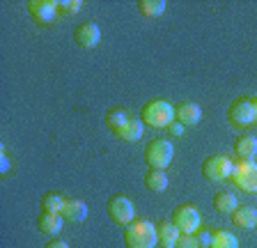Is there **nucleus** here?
Masks as SVG:
<instances>
[{
	"label": "nucleus",
	"mask_w": 257,
	"mask_h": 248,
	"mask_svg": "<svg viewBox=\"0 0 257 248\" xmlns=\"http://www.w3.org/2000/svg\"><path fill=\"white\" fill-rule=\"evenodd\" d=\"M140 122L152 129H168V124L175 122V108L166 99H152L140 110Z\"/></svg>",
	"instance_id": "f257e3e1"
},
{
	"label": "nucleus",
	"mask_w": 257,
	"mask_h": 248,
	"mask_svg": "<svg viewBox=\"0 0 257 248\" xmlns=\"http://www.w3.org/2000/svg\"><path fill=\"white\" fill-rule=\"evenodd\" d=\"M124 243L126 248H154L159 243L156 225L150 221H134L131 225L124 227Z\"/></svg>",
	"instance_id": "f03ea898"
},
{
	"label": "nucleus",
	"mask_w": 257,
	"mask_h": 248,
	"mask_svg": "<svg viewBox=\"0 0 257 248\" xmlns=\"http://www.w3.org/2000/svg\"><path fill=\"white\" fill-rule=\"evenodd\" d=\"M230 179L241 193L257 195V163L255 161H241L239 159L234 163V168H232Z\"/></svg>",
	"instance_id": "7ed1b4c3"
},
{
	"label": "nucleus",
	"mask_w": 257,
	"mask_h": 248,
	"mask_svg": "<svg viewBox=\"0 0 257 248\" xmlns=\"http://www.w3.org/2000/svg\"><path fill=\"white\" fill-rule=\"evenodd\" d=\"M172 157H175V147L166 138H156L145 147V161L150 168H156V170H166L172 163Z\"/></svg>",
	"instance_id": "20e7f679"
},
{
	"label": "nucleus",
	"mask_w": 257,
	"mask_h": 248,
	"mask_svg": "<svg viewBox=\"0 0 257 248\" xmlns=\"http://www.w3.org/2000/svg\"><path fill=\"white\" fill-rule=\"evenodd\" d=\"M227 119H230L232 127L236 129H248L252 124L257 122V110H255V103L252 99L241 97L236 101H232V106L227 108Z\"/></svg>",
	"instance_id": "39448f33"
},
{
	"label": "nucleus",
	"mask_w": 257,
	"mask_h": 248,
	"mask_svg": "<svg viewBox=\"0 0 257 248\" xmlns=\"http://www.w3.org/2000/svg\"><path fill=\"white\" fill-rule=\"evenodd\" d=\"M106 211H108V218L122 227L131 225V223H134V216H136L134 202L128 198H124V195H112V198H108Z\"/></svg>",
	"instance_id": "423d86ee"
},
{
	"label": "nucleus",
	"mask_w": 257,
	"mask_h": 248,
	"mask_svg": "<svg viewBox=\"0 0 257 248\" xmlns=\"http://www.w3.org/2000/svg\"><path fill=\"white\" fill-rule=\"evenodd\" d=\"M234 161L225 154H211L202 161V175L211 182H223V179H230Z\"/></svg>",
	"instance_id": "0eeeda50"
},
{
	"label": "nucleus",
	"mask_w": 257,
	"mask_h": 248,
	"mask_svg": "<svg viewBox=\"0 0 257 248\" xmlns=\"http://www.w3.org/2000/svg\"><path fill=\"white\" fill-rule=\"evenodd\" d=\"M170 221L182 234H195L200 230V211L195 205H179L172 211Z\"/></svg>",
	"instance_id": "6e6552de"
},
{
	"label": "nucleus",
	"mask_w": 257,
	"mask_h": 248,
	"mask_svg": "<svg viewBox=\"0 0 257 248\" xmlns=\"http://www.w3.org/2000/svg\"><path fill=\"white\" fill-rule=\"evenodd\" d=\"M26 7H28V12H30V17L35 19L39 26H48V23H53L55 19L60 17L55 0H30Z\"/></svg>",
	"instance_id": "1a4fd4ad"
},
{
	"label": "nucleus",
	"mask_w": 257,
	"mask_h": 248,
	"mask_svg": "<svg viewBox=\"0 0 257 248\" xmlns=\"http://www.w3.org/2000/svg\"><path fill=\"white\" fill-rule=\"evenodd\" d=\"M74 42L78 44L80 49H94L96 44L101 42V28L96 26L94 21L80 23L74 30Z\"/></svg>",
	"instance_id": "9d476101"
},
{
	"label": "nucleus",
	"mask_w": 257,
	"mask_h": 248,
	"mask_svg": "<svg viewBox=\"0 0 257 248\" xmlns=\"http://www.w3.org/2000/svg\"><path fill=\"white\" fill-rule=\"evenodd\" d=\"M175 119L184 127H195L202 119V108L195 101H182L175 108Z\"/></svg>",
	"instance_id": "9b49d317"
},
{
	"label": "nucleus",
	"mask_w": 257,
	"mask_h": 248,
	"mask_svg": "<svg viewBox=\"0 0 257 248\" xmlns=\"http://www.w3.org/2000/svg\"><path fill=\"white\" fill-rule=\"evenodd\" d=\"M60 216H62L64 221H69V223H83L87 218V205L83 202V200L67 198L64 200L62 211H60Z\"/></svg>",
	"instance_id": "f8f14e48"
},
{
	"label": "nucleus",
	"mask_w": 257,
	"mask_h": 248,
	"mask_svg": "<svg viewBox=\"0 0 257 248\" xmlns=\"http://www.w3.org/2000/svg\"><path fill=\"white\" fill-rule=\"evenodd\" d=\"M232 223L241 230H255L257 227V209L250 205H241L232 211Z\"/></svg>",
	"instance_id": "ddd939ff"
},
{
	"label": "nucleus",
	"mask_w": 257,
	"mask_h": 248,
	"mask_svg": "<svg viewBox=\"0 0 257 248\" xmlns=\"http://www.w3.org/2000/svg\"><path fill=\"white\" fill-rule=\"evenodd\" d=\"M156 234H159V243L163 248H175L177 246V239H179V234H182V232L177 230L172 221L163 218V221L156 223Z\"/></svg>",
	"instance_id": "4468645a"
},
{
	"label": "nucleus",
	"mask_w": 257,
	"mask_h": 248,
	"mask_svg": "<svg viewBox=\"0 0 257 248\" xmlns=\"http://www.w3.org/2000/svg\"><path fill=\"white\" fill-rule=\"evenodd\" d=\"M62 216L60 214H53V211H42L37 218V227L42 234H48V237H53V234H58L60 230H62Z\"/></svg>",
	"instance_id": "2eb2a0df"
},
{
	"label": "nucleus",
	"mask_w": 257,
	"mask_h": 248,
	"mask_svg": "<svg viewBox=\"0 0 257 248\" xmlns=\"http://www.w3.org/2000/svg\"><path fill=\"white\" fill-rule=\"evenodd\" d=\"M234 154L241 161H252L257 154V138L255 136H239L234 141Z\"/></svg>",
	"instance_id": "dca6fc26"
},
{
	"label": "nucleus",
	"mask_w": 257,
	"mask_h": 248,
	"mask_svg": "<svg viewBox=\"0 0 257 248\" xmlns=\"http://www.w3.org/2000/svg\"><path fill=\"white\" fill-rule=\"evenodd\" d=\"M128 122H131V115H128L126 108L115 106V108H110V110L106 113V127L112 131V134H117L119 129H124Z\"/></svg>",
	"instance_id": "f3484780"
},
{
	"label": "nucleus",
	"mask_w": 257,
	"mask_h": 248,
	"mask_svg": "<svg viewBox=\"0 0 257 248\" xmlns=\"http://www.w3.org/2000/svg\"><path fill=\"white\" fill-rule=\"evenodd\" d=\"M145 186L152 191V193H163L168 189V173L166 170H156V168H150L145 173Z\"/></svg>",
	"instance_id": "a211bd4d"
},
{
	"label": "nucleus",
	"mask_w": 257,
	"mask_h": 248,
	"mask_svg": "<svg viewBox=\"0 0 257 248\" xmlns=\"http://www.w3.org/2000/svg\"><path fill=\"white\" fill-rule=\"evenodd\" d=\"M143 131H145V124L140 122V119L131 117V122H128L124 129H119L115 136H117L119 141H124V143H138L140 138H143Z\"/></svg>",
	"instance_id": "6ab92c4d"
},
{
	"label": "nucleus",
	"mask_w": 257,
	"mask_h": 248,
	"mask_svg": "<svg viewBox=\"0 0 257 248\" xmlns=\"http://www.w3.org/2000/svg\"><path fill=\"white\" fill-rule=\"evenodd\" d=\"M136 7H138V12L145 19H156L168 10L166 0H138V5Z\"/></svg>",
	"instance_id": "aec40b11"
},
{
	"label": "nucleus",
	"mask_w": 257,
	"mask_h": 248,
	"mask_svg": "<svg viewBox=\"0 0 257 248\" xmlns=\"http://www.w3.org/2000/svg\"><path fill=\"white\" fill-rule=\"evenodd\" d=\"M64 200L62 193H58V191H48V193L42 195V200H39V207H42V211H53V214H60L64 207Z\"/></svg>",
	"instance_id": "412c9836"
},
{
	"label": "nucleus",
	"mask_w": 257,
	"mask_h": 248,
	"mask_svg": "<svg viewBox=\"0 0 257 248\" xmlns=\"http://www.w3.org/2000/svg\"><path fill=\"white\" fill-rule=\"evenodd\" d=\"M239 207V200H236L234 193H216L214 198V209L220 211V214H232V211Z\"/></svg>",
	"instance_id": "4be33fe9"
},
{
	"label": "nucleus",
	"mask_w": 257,
	"mask_h": 248,
	"mask_svg": "<svg viewBox=\"0 0 257 248\" xmlns=\"http://www.w3.org/2000/svg\"><path fill=\"white\" fill-rule=\"evenodd\" d=\"M211 248H239V241L232 232L227 230H214L211 237Z\"/></svg>",
	"instance_id": "5701e85b"
},
{
	"label": "nucleus",
	"mask_w": 257,
	"mask_h": 248,
	"mask_svg": "<svg viewBox=\"0 0 257 248\" xmlns=\"http://www.w3.org/2000/svg\"><path fill=\"white\" fill-rule=\"evenodd\" d=\"M55 5H58V12L62 17H71V14H78L83 3L80 0H55Z\"/></svg>",
	"instance_id": "b1692460"
},
{
	"label": "nucleus",
	"mask_w": 257,
	"mask_h": 248,
	"mask_svg": "<svg viewBox=\"0 0 257 248\" xmlns=\"http://www.w3.org/2000/svg\"><path fill=\"white\" fill-rule=\"evenodd\" d=\"M193 237H195V241H198L200 248H211V237H214V230H209V227H200Z\"/></svg>",
	"instance_id": "393cba45"
},
{
	"label": "nucleus",
	"mask_w": 257,
	"mask_h": 248,
	"mask_svg": "<svg viewBox=\"0 0 257 248\" xmlns=\"http://www.w3.org/2000/svg\"><path fill=\"white\" fill-rule=\"evenodd\" d=\"M175 248H200V246H198V241H195V237H193V234H179Z\"/></svg>",
	"instance_id": "a878e982"
},
{
	"label": "nucleus",
	"mask_w": 257,
	"mask_h": 248,
	"mask_svg": "<svg viewBox=\"0 0 257 248\" xmlns=\"http://www.w3.org/2000/svg\"><path fill=\"white\" fill-rule=\"evenodd\" d=\"M184 129H186V127H184V124H179L175 119V122L168 124V136H172V138H179V136L184 134Z\"/></svg>",
	"instance_id": "bb28decb"
},
{
	"label": "nucleus",
	"mask_w": 257,
	"mask_h": 248,
	"mask_svg": "<svg viewBox=\"0 0 257 248\" xmlns=\"http://www.w3.org/2000/svg\"><path fill=\"white\" fill-rule=\"evenodd\" d=\"M44 248H69V243L62 241V239H51V241H48Z\"/></svg>",
	"instance_id": "cd10ccee"
},
{
	"label": "nucleus",
	"mask_w": 257,
	"mask_h": 248,
	"mask_svg": "<svg viewBox=\"0 0 257 248\" xmlns=\"http://www.w3.org/2000/svg\"><path fill=\"white\" fill-rule=\"evenodd\" d=\"M0 170H3V175L10 170V159H7V154L3 152V157H0Z\"/></svg>",
	"instance_id": "c85d7f7f"
},
{
	"label": "nucleus",
	"mask_w": 257,
	"mask_h": 248,
	"mask_svg": "<svg viewBox=\"0 0 257 248\" xmlns=\"http://www.w3.org/2000/svg\"><path fill=\"white\" fill-rule=\"evenodd\" d=\"M252 103H255V110H257V97H255V99H252Z\"/></svg>",
	"instance_id": "c756f323"
}]
</instances>
